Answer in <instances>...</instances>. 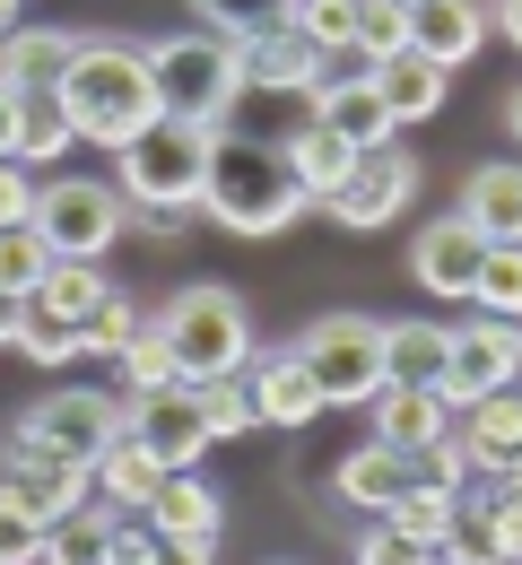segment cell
I'll list each match as a JSON object with an SVG mask.
<instances>
[{
	"label": "cell",
	"mask_w": 522,
	"mask_h": 565,
	"mask_svg": "<svg viewBox=\"0 0 522 565\" xmlns=\"http://www.w3.org/2000/svg\"><path fill=\"white\" fill-rule=\"evenodd\" d=\"M210 148L219 131H183V122H157L122 148V201L131 210H201V183H210Z\"/></svg>",
	"instance_id": "cell-6"
},
{
	"label": "cell",
	"mask_w": 522,
	"mask_h": 565,
	"mask_svg": "<svg viewBox=\"0 0 522 565\" xmlns=\"http://www.w3.org/2000/svg\"><path fill=\"white\" fill-rule=\"evenodd\" d=\"M383 522H392L409 548H427V557H436L452 531H461V495H452V488H409L392 513H383Z\"/></svg>",
	"instance_id": "cell-28"
},
{
	"label": "cell",
	"mask_w": 522,
	"mask_h": 565,
	"mask_svg": "<svg viewBox=\"0 0 522 565\" xmlns=\"http://www.w3.org/2000/svg\"><path fill=\"white\" fill-rule=\"evenodd\" d=\"M470 495L488 504V522H497V548H505V565H522V504H514L505 488H497V479H479Z\"/></svg>",
	"instance_id": "cell-44"
},
{
	"label": "cell",
	"mask_w": 522,
	"mask_h": 565,
	"mask_svg": "<svg viewBox=\"0 0 522 565\" xmlns=\"http://www.w3.org/2000/svg\"><path fill=\"white\" fill-rule=\"evenodd\" d=\"M105 296H114V279H105V262H53V279H44V296H35V305H44V313H62V322H78V331H87Z\"/></svg>",
	"instance_id": "cell-29"
},
{
	"label": "cell",
	"mask_w": 522,
	"mask_h": 565,
	"mask_svg": "<svg viewBox=\"0 0 522 565\" xmlns=\"http://www.w3.org/2000/svg\"><path fill=\"white\" fill-rule=\"evenodd\" d=\"M366 409H374V444H392V452H409V461H418L436 435H452L445 392H401V383H383Z\"/></svg>",
	"instance_id": "cell-21"
},
{
	"label": "cell",
	"mask_w": 522,
	"mask_h": 565,
	"mask_svg": "<svg viewBox=\"0 0 522 565\" xmlns=\"http://www.w3.org/2000/svg\"><path fill=\"white\" fill-rule=\"evenodd\" d=\"M409 470H418V488H452V495H470V488H479V452L461 444V426H452V435H436V444H427V452H418Z\"/></svg>",
	"instance_id": "cell-39"
},
{
	"label": "cell",
	"mask_w": 522,
	"mask_h": 565,
	"mask_svg": "<svg viewBox=\"0 0 522 565\" xmlns=\"http://www.w3.org/2000/svg\"><path fill=\"white\" fill-rule=\"evenodd\" d=\"M488 26H497V35L522 53V0H488Z\"/></svg>",
	"instance_id": "cell-50"
},
{
	"label": "cell",
	"mask_w": 522,
	"mask_h": 565,
	"mask_svg": "<svg viewBox=\"0 0 522 565\" xmlns=\"http://www.w3.org/2000/svg\"><path fill=\"white\" fill-rule=\"evenodd\" d=\"M488 479H497V488H505V495H514V504H522V452H514V461H505V470H488Z\"/></svg>",
	"instance_id": "cell-53"
},
{
	"label": "cell",
	"mask_w": 522,
	"mask_h": 565,
	"mask_svg": "<svg viewBox=\"0 0 522 565\" xmlns=\"http://www.w3.org/2000/svg\"><path fill=\"white\" fill-rule=\"evenodd\" d=\"M452 365V322H383V374L401 392H436Z\"/></svg>",
	"instance_id": "cell-22"
},
{
	"label": "cell",
	"mask_w": 522,
	"mask_h": 565,
	"mask_svg": "<svg viewBox=\"0 0 522 565\" xmlns=\"http://www.w3.org/2000/svg\"><path fill=\"white\" fill-rule=\"evenodd\" d=\"M522 383V322H497V313H470L452 322V365H445V409H470L488 392H514Z\"/></svg>",
	"instance_id": "cell-9"
},
{
	"label": "cell",
	"mask_w": 522,
	"mask_h": 565,
	"mask_svg": "<svg viewBox=\"0 0 522 565\" xmlns=\"http://www.w3.org/2000/svg\"><path fill=\"white\" fill-rule=\"evenodd\" d=\"M18 356H26V365H71V356H87V340H78V322L44 313V305H26V322H18Z\"/></svg>",
	"instance_id": "cell-38"
},
{
	"label": "cell",
	"mask_w": 522,
	"mask_h": 565,
	"mask_svg": "<svg viewBox=\"0 0 522 565\" xmlns=\"http://www.w3.org/2000/svg\"><path fill=\"white\" fill-rule=\"evenodd\" d=\"M358 565H436V557H427V548H409L392 522H374L366 540H358Z\"/></svg>",
	"instance_id": "cell-47"
},
{
	"label": "cell",
	"mask_w": 522,
	"mask_h": 565,
	"mask_svg": "<svg viewBox=\"0 0 522 565\" xmlns=\"http://www.w3.org/2000/svg\"><path fill=\"white\" fill-rule=\"evenodd\" d=\"M44 540H53V522H35L26 504L0 495V565H44Z\"/></svg>",
	"instance_id": "cell-43"
},
{
	"label": "cell",
	"mask_w": 522,
	"mask_h": 565,
	"mask_svg": "<svg viewBox=\"0 0 522 565\" xmlns=\"http://www.w3.org/2000/svg\"><path fill=\"white\" fill-rule=\"evenodd\" d=\"M479 44H488V0H418L409 9V53L418 62L461 71V62H479Z\"/></svg>",
	"instance_id": "cell-17"
},
{
	"label": "cell",
	"mask_w": 522,
	"mask_h": 565,
	"mask_svg": "<svg viewBox=\"0 0 522 565\" xmlns=\"http://www.w3.org/2000/svg\"><path fill=\"white\" fill-rule=\"evenodd\" d=\"M122 426H131L122 392L62 383V392H44V401L18 418V444H26V452H53V461H71V470H87V479H96V461L122 444Z\"/></svg>",
	"instance_id": "cell-5"
},
{
	"label": "cell",
	"mask_w": 522,
	"mask_h": 565,
	"mask_svg": "<svg viewBox=\"0 0 522 565\" xmlns=\"http://www.w3.org/2000/svg\"><path fill=\"white\" fill-rule=\"evenodd\" d=\"M18 322H26V296L0 287V349H18Z\"/></svg>",
	"instance_id": "cell-51"
},
{
	"label": "cell",
	"mask_w": 522,
	"mask_h": 565,
	"mask_svg": "<svg viewBox=\"0 0 522 565\" xmlns=\"http://www.w3.org/2000/svg\"><path fill=\"white\" fill-rule=\"evenodd\" d=\"M140 331H149V313H140V305H131V296L114 287V296L96 305V322H87L78 340H87V356H122V349H131V340H140Z\"/></svg>",
	"instance_id": "cell-40"
},
{
	"label": "cell",
	"mask_w": 522,
	"mask_h": 565,
	"mask_svg": "<svg viewBox=\"0 0 522 565\" xmlns=\"http://www.w3.org/2000/svg\"><path fill=\"white\" fill-rule=\"evenodd\" d=\"M409 53V9L401 0H358V62L383 71V62H401Z\"/></svg>",
	"instance_id": "cell-36"
},
{
	"label": "cell",
	"mask_w": 522,
	"mask_h": 565,
	"mask_svg": "<svg viewBox=\"0 0 522 565\" xmlns=\"http://www.w3.org/2000/svg\"><path fill=\"white\" fill-rule=\"evenodd\" d=\"M479 262H488V244H479V226H470V217H427V226H418V244H409V279L427 287V296H445V305H470Z\"/></svg>",
	"instance_id": "cell-13"
},
{
	"label": "cell",
	"mask_w": 522,
	"mask_h": 565,
	"mask_svg": "<svg viewBox=\"0 0 522 565\" xmlns=\"http://www.w3.org/2000/svg\"><path fill=\"white\" fill-rule=\"evenodd\" d=\"M235 62H244V87H262V96H305L313 71H322V53L305 44L297 26H270V35H262V44H244Z\"/></svg>",
	"instance_id": "cell-23"
},
{
	"label": "cell",
	"mask_w": 522,
	"mask_h": 565,
	"mask_svg": "<svg viewBox=\"0 0 522 565\" xmlns=\"http://www.w3.org/2000/svg\"><path fill=\"white\" fill-rule=\"evenodd\" d=\"M157 565H219V548H157Z\"/></svg>",
	"instance_id": "cell-52"
},
{
	"label": "cell",
	"mask_w": 522,
	"mask_h": 565,
	"mask_svg": "<svg viewBox=\"0 0 522 565\" xmlns=\"http://www.w3.org/2000/svg\"><path fill=\"white\" fill-rule=\"evenodd\" d=\"M505 131H514V148H522V87L505 96Z\"/></svg>",
	"instance_id": "cell-54"
},
{
	"label": "cell",
	"mask_w": 522,
	"mask_h": 565,
	"mask_svg": "<svg viewBox=\"0 0 522 565\" xmlns=\"http://www.w3.org/2000/svg\"><path fill=\"white\" fill-rule=\"evenodd\" d=\"M44 565H114V513L105 504H78L71 522H53Z\"/></svg>",
	"instance_id": "cell-31"
},
{
	"label": "cell",
	"mask_w": 522,
	"mask_h": 565,
	"mask_svg": "<svg viewBox=\"0 0 522 565\" xmlns=\"http://www.w3.org/2000/svg\"><path fill=\"white\" fill-rule=\"evenodd\" d=\"M122 226H131V201L96 174H53L35 192V235L53 244V262H105L122 244Z\"/></svg>",
	"instance_id": "cell-7"
},
{
	"label": "cell",
	"mask_w": 522,
	"mask_h": 565,
	"mask_svg": "<svg viewBox=\"0 0 522 565\" xmlns=\"http://www.w3.org/2000/svg\"><path fill=\"white\" fill-rule=\"evenodd\" d=\"M131 226H140L149 244H174V235L192 226V210H131Z\"/></svg>",
	"instance_id": "cell-49"
},
{
	"label": "cell",
	"mask_w": 522,
	"mask_h": 565,
	"mask_svg": "<svg viewBox=\"0 0 522 565\" xmlns=\"http://www.w3.org/2000/svg\"><path fill=\"white\" fill-rule=\"evenodd\" d=\"M279 148H288V174H297V192H305V201H331V192H340V183L358 174V148H349V140H331L322 122L288 131Z\"/></svg>",
	"instance_id": "cell-26"
},
{
	"label": "cell",
	"mask_w": 522,
	"mask_h": 565,
	"mask_svg": "<svg viewBox=\"0 0 522 565\" xmlns=\"http://www.w3.org/2000/svg\"><path fill=\"white\" fill-rule=\"evenodd\" d=\"M401 9H418V0H401Z\"/></svg>",
	"instance_id": "cell-56"
},
{
	"label": "cell",
	"mask_w": 522,
	"mask_h": 565,
	"mask_svg": "<svg viewBox=\"0 0 522 565\" xmlns=\"http://www.w3.org/2000/svg\"><path fill=\"white\" fill-rule=\"evenodd\" d=\"M114 365H122V401H149V392H174V383H183V365H174V349H166L157 331H140Z\"/></svg>",
	"instance_id": "cell-37"
},
{
	"label": "cell",
	"mask_w": 522,
	"mask_h": 565,
	"mask_svg": "<svg viewBox=\"0 0 522 565\" xmlns=\"http://www.w3.org/2000/svg\"><path fill=\"white\" fill-rule=\"evenodd\" d=\"M44 279H53V244L35 235V226H0V287L9 296H44Z\"/></svg>",
	"instance_id": "cell-34"
},
{
	"label": "cell",
	"mask_w": 522,
	"mask_h": 565,
	"mask_svg": "<svg viewBox=\"0 0 522 565\" xmlns=\"http://www.w3.org/2000/svg\"><path fill=\"white\" fill-rule=\"evenodd\" d=\"M436 557H445V565H505V548H497V522H488V504H479V495H461V531H452Z\"/></svg>",
	"instance_id": "cell-41"
},
{
	"label": "cell",
	"mask_w": 522,
	"mask_h": 565,
	"mask_svg": "<svg viewBox=\"0 0 522 565\" xmlns=\"http://www.w3.org/2000/svg\"><path fill=\"white\" fill-rule=\"evenodd\" d=\"M409 201H418V157H409V148H366L358 174H349L322 210L340 217V226H358V235H374V226H392Z\"/></svg>",
	"instance_id": "cell-11"
},
{
	"label": "cell",
	"mask_w": 522,
	"mask_h": 565,
	"mask_svg": "<svg viewBox=\"0 0 522 565\" xmlns=\"http://www.w3.org/2000/svg\"><path fill=\"white\" fill-rule=\"evenodd\" d=\"M131 426L122 435H140L166 470H201V452H210V426H201V401H192V383H174V392H149V401H122Z\"/></svg>",
	"instance_id": "cell-14"
},
{
	"label": "cell",
	"mask_w": 522,
	"mask_h": 565,
	"mask_svg": "<svg viewBox=\"0 0 522 565\" xmlns=\"http://www.w3.org/2000/svg\"><path fill=\"white\" fill-rule=\"evenodd\" d=\"M192 18H201L219 44L244 53V44H262L270 26H288V0H192Z\"/></svg>",
	"instance_id": "cell-30"
},
{
	"label": "cell",
	"mask_w": 522,
	"mask_h": 565,
	"mask_svg": "<svg viewBox=\"0 0 522 565\" xmlns=\"http://www.w3.org/2000/svg\"><path fill=\"white\" fill-rule=\"evenodd\" d=\"M35 192H44V183L9 157V166H0V226H35Z\"/></svg>",
	"instance_id": "cell-45"
},
{
	"label": "cell",
	"mask_w": 522,
	"mask_h": 565,
	"mask_svg": "<svg viewBox=\"0 0 522 565\" xmlns=\"http://www.w3.org/2000/svg\"><path fill=\"white\" fill-rule=\"evenodd\" d=\"M157 340L174 349V365H183V383L201 392V383H226V374H244L253 365V313H244V296L219 279H192L166 296V313L149 322Z\"/></svg>",
	"instance_id": "cell-3"
},
{
	"label": "cell",
	"mask_w": 522,
	"mask_h": 565,
	"mask_svg": "<svg viewBox=\"0 0 522 565\" xmlns=\"http://www.w3.org/2000/svg\"><path fill=\"white\" fill-rule=\"evenodd\" d=\"M470 313L522 322V244H488V262H479V279H470Z\"/></svg>",
	"instance_id": "cell-32"
},
{
	"label": "cell",
	"mask_w": 522,
	"mask_h": 565,
	"mask_svg": "<svg viewBox=\"0 0 522 565\" xmlns=\"http://www.w3.org/2000/svg\"><path fill=\"white\" fill-rule=\"evenodd\" d=\"M166 479H174V470L157 461L140 435H122V444L96 461V495H105V513H149V495L166 488Z\"/></svg>",
	"instance_id": "cell-24"
},
{
	"label": "cell",
	"mask_w": 522,
	"mask_h": 565,
	"mask_svg": "<svg viewBox=\"0 0 522 565\" xmlns=\"http://www.w3.org/2000/svg\"><path fill=\"white\" fill-rule=\"evenodd\" d=\"M244 383H253V409H262V426H313L322 409H331L297 340H288V349H262L253 365H244Z\"/></svg>",
	"instance_id": "cell-15"
},
{
	"label": "cell",
	"mask_w": 522,
	"mask_h": 565,
	"mask_svg": "<svg viewBox=\"0 0 522 565\" xmlns=\"http://www.w3.org/2000/svg\"><path fill=\"white\" fill-rule=\"evenodd\" d=\"M9 35H18V0H0V44H9Z\"/></svg>",
	"instance_id": "cell-55"
},
{
	"label": "cell",
	"mask_w": 522,
	"mask_h": 565,
	"mask_svg": "<svg viewBox=\"0 0 522 565\" xmlns=\"http://www.w3.org/2000/svg\"><path fill=\"white\" fill-rule=\"evenodd\" d=\"M149 531L166 540V548H219V531H226V495L210 488L201 470H174V479L149 495Z\"/></svg>",
	"instance_id": "cell-16"
},
{
	"label": "cell",
	"mask_w": 522,
	"mask_h": 565,
	"mask_svg": "<svg viewBox=\"0 0 522 565\" xmlns=\"http://www.w3.org/2000/svg\"><path fill=\"white\" fill-rule=\"evenodd\" d=\"M78 131L71 114H62V96H26V148H18V166H44V157H62Z\"/></svg>",
	"instance_id": "cell-42"
},
{
	"label": "cell",
	"mask_w": 522,
	"mask_h": 565,
	"mask_svg": "<svg viewBox=\"0 0 522 565\" xmlns=\"http://www.w3.org/2000/svg\"><path fill=\"white\" fill-rule=\"evenodd\" d=\"M305 105H313V122H322L331 140H349L358 157L401 140V122H392V105H383L374 71H331V62H322V71H313V87H305Z\"/></svg>",
	"instance_id": "cell-10"
},
{
	"label": "cell",
	"mask_w": 522,
	"mask_h": 565,
	"mask_svg": "<svg viewBox=\"0 0 522 565\" xmlns=\"http://www.w3.org/2000/svg\"><path fill=\"white\" fill-rule=\"evenodd\" d=\"M374 87H383V105H392V122H427V114L445 105L452 71H436V62H418V53H401V62H383V71H374Z\"/></svg>",
	"instance_id": "cell-27"
},
{
	"label": "cell",
	"mask_w": 522,
	"mask_h": 565,
	"mask_svg": "<svg viewBox=\"0 0 522 565\" xmlns=\"http://www.w3.org/2000/svg\"><path fill=\"white\" fill-rule=\"evenodd\" d=\"M436 565H445V557H436Z\"/></svg>",
	"instance_id": "cell-57"
},
{
	"label": "cell",
	"mask_w": 522,
	"mask_h": 565,
	"mask_svg": "<svg viewBox=\"0 0 522 565\" xmlns=\"http://www.w3.org/2000/svg\"><path fill=\"white\" fill-rule=\"evenodd\" d=\"M192 401H201V426H210V444H235V435H253V426H262V409H253V383H244V374H226V383H201Z\"/></svg>",
	"instance_id": "cell-35"
},
{
	"label": "cell",
	"mask_w": 522,
	"mask_h": 565,
	"mask_svg": "<svg viewBox=\"0 0 522 565\" xmlns=\"http://www.w3.org/2000/svg\"><path fill=\"white\" fill-rule=\"evenodd\" d=\"M409 488H418V470H409V452H392V444H358V452H340V470H331V495L358 504V513H374V522Z\"/></svg>",
	"instance_id": "cell-18"
},
{
	"label": "cell",
	"mask_w": 522,
	"mask_h": 565,
	"mask_svg": "<svg viewBox=\"0 0 522 565\" xmlns=\"http://www.w3.org/2000/svg\"><path fill=\"white\" fill-rule=\"evenodd\" d=\"M461 217L479 226V244H522V157H488L461 183Z\"/></svg>",
	"instance_id": "cell-19"
},
{
	"label": "cell",
	"mask_w": 522,
	"mask_h": 565,
	"mask_svg": "<svg viewBox=\"0 0 522 565\" xmlns=\"http://www.w3.org/2000/svg\"><path fill=\"white\" fill-rule=\"evenodd\" d=\"M62 114H71L78 140L122 148L157 131V78H149V44H122V35H78V62L62 71Z\"/></svg>",
	"instance_id": "cell-1"
},
{
	"label": "cell",
	"mask_w": 522,
	"mask_h": 565,
	"mask_svg": "<svg viewBox=\"0 0 522 565\" xmlns=\"http://www.w3.org/2000/svg\"><path fill=\"white\" fill-rule=\"evenodd\" d=\"M149 78H157V114L183 122V131H226V114L244 96V62L210 26H183V35L149 44Z\"/></svg>",
	"instance_id": "cell-4"
},
{
	"label": "cell",
	"mask_w": 522,
	"mask_h": 565,
	"mask_svg": "<svg viewBox=\"0 0 522 565\" xmlns=\"http://www.w3.org/2000/svg\"><path fill=\"white\" fill-rule=\"evenodd\" d=\"M452 426H461V444L479 452V479H488V470H505L522 452V392H488V401L452 409Z\"/></svg>",
	"instance_id": "cell-25"
},
{
	"label": "cell",
	"mask_w": 522,
	"mask_h": 565,
	"mask_svg": "<svg viewBox=\"0 0 522 565\" xmlns=\"http://www.w3.org/2000/svg\"><path fill=\"white\" fill-rule=\"evenodd\" d=\"M18 148H26V96H18L9 78H0V166H9Z\"/></svg>",
	"instance_id": "cell-48"
},
{
	"label": "cell",
	"mask_w": 522,
	"mask_h": 565,
	"mask_svg": "<svg viewBox=\"0 0 522 565\" xmlns=\"http://www.w3.org/2000/svg\"><path fill=\"white\" fill-rule=\"evenodd\" d=\"M288 26L331 62V53H358V0H288Z\"/></svg>",
	"instance_id": "cell-33"
},
{
	"label": "cell",
	"mask_w": 522,
	"mask_h": 565,
	"mask_svg": "<svg viewBox=\"0 0 522 565\" xmlns=\"http://www.w3.org/2000/svg\"><path fill=\"white\" fill-rule=\"evenodd\" d=\"M305 365H313V383H322V401L331 409H366L374 392L392 383L383 374V322L374 313H322V322H305Z\"/></svg>",
	"instance_id": "cell-8"
},
{
	"label": "cell",
	"mask_w": 522,
	"mask_h": 565,
	"mask_svg": "<svg viewBox=\"0 0 522 565\" xmlns=\"http://www.w3.org/2000/svg\"><path fill=\"white\" fill-rule=\"evenodd\" d=\"M201 210L219 217L226 235H279L305 210L297 174H288V148L279 140H226L210 148V183H201Z\"/></svg>",
	"instance_id": "cell-2"
},
{
	"label": "cell",
	"mask_w": 522,
	"mask_h": 565,
	"mask_svg": "<svg viewBox=\"0 0 522 565\" xmlns=\"http://www.w3.org/2000/svg\"><path fill=\"white\" fill-rule=\"evenodd\" d=\"M157 548L166 540L149 531V513H114V565H157Z\"/></svg>",
	"instance_id": "cell-46"
},
{
	"label": "cell",
	"mask_w": 522,
	"mask_h": 565,
	"mask_svg": "<svg viewBox=\"0 0 522 565\" xmlns=\"http://www.w3.org/2000/svg\"><path fill=\"white\" fill-rule=\"evenodd\" d=\"M78 62V35L71 26H18L9 44H0V78L18 87V96H62V71Z\"/></svg>",
	"instance_id": "cell-20"
},
{
	"label": "cell",
	"mask_w": 522,
	"mask_h": 565,
	"mask_svg": "<svg viewBox=\"0 0 522 565\" xmlns=\"http://www.w3.org/2000/svg\"><path fill=\"white\" fill-rule=\"evenodd\" d=\"M0 495H9V504H26L35 522H71L78 504L96 495V479L71 470V461H53V452H26V444L9 435V444H0Z\"/></svg>",
	"instance_id": "cell-12"
}]
</instances>
